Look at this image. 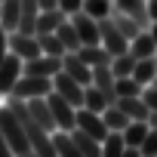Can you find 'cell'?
<instances>
[{
    "label": "cell",
    "instance_id": "obj_1",
    "mask_svg": "<svg viewBox=\"0 0 157 157\" xmlns=\"http://www.w3.org/2000/svg\"><path fill=\"white\" fill-rule=\"evenodd\" d=\"M0 129H3V136H6V142H10V148H13V154H16V157H28V154H31L28 132H25L22 120L13 114V108H10V105H6V108H0Z\"/></svg>",
    "mask_w": 157,
    "mask_h": 157
},
{
    "label": "cell",
    "instance_id": "obj_2",
    "mask_svg": "<svg viewBox=\"0 0 157 157\" xmlns=\"http://www.w3.org/2000/svg\"><path fill=\"white\" fill-rule=\"evenodd\" d=\"M49 93H52V77H37V74H22L13 86V96L25 102L37 96H49Z\"/></svg>",
    "mask_w": 157,
    "mask_h": 157
},
{
    "label": "cell",
    "instance_id": "obj_3",
    "mask_svg": "<svg viewBox=\"0 0 157 157\" xmlns=\"http://www.w3.org/2000/svg\"><path fill=\"white\" fill-rule=\"evenodd\" d=\"M46 102H49V108H52L56 126H59V129H68V132H71V129L77 126V108H74V105H71V102H68V99H65L62 93H56V90H52V93L46 96Z\"/></svg>",
    "mask_w": 157,
    "mask_h": 157
},
{
    "label": "cell",
    "instance_id": "obj_4",
    "mask_svg": "<svg viewBox=\"0 0 157 157\" xmlns=\"http://www.w3.org/2000/svg\"><path fill=\"white\" fill-rule=\"evenodd\" d=\"M52 90L56 93H62L74 108H83V96H86V86L80 83V80H74V77L68 74V71H59L56 77H52Z\"/></svg>",
    "mask_w": 157,
    "mask_h": 157
},
{
    "label": "cell",
    "instance_id": "obj_5",
    "mask_svg": "<svg viewBox=\"0 0 157 157\" xmlns=\"http://www.w3.org/2000/svg\"><path fill=\"white\" fill-rule=\"evenodd\" d=\"M99 28H102V46H105L111 56L129 52V37H126L111 19H99Z\"/></svg>",
    "mask_w": 157,
    "mask_h": 157
},
{
    "label": "cell",
    "instance_id": "obj_6",
    "mask_svg": "<svg viewBox=\"0 0 157 157\" xmlns=\"http://www.w3.org/2000/svg\"><path fill=\"white\" fill-rule=\"evenodd\" d=\"M22 71H25V62H22L16 52H6L3 62H0V96H3V93H13V86H16L19 77H22Z\"/></svg>",
    "mask_w": 157,
    "mask_h": 157
},
{
    "label": "cell",
    "instance_id": "obj_7",
    "mask_svg": "<svg viewBox=\"0 0 157 157\" xmlns=\"http://www.w3.org/2000/svg\"><path fill=\"white\" fill-rule=\"evenodd\" d=\"M10 52H16L22 62H28V59H37L43 49H40L37 34H22V31H13V34H10Z\"/></svg>",
    "mask_w": 157,
    "mask_h": 157
},
{
    "label": "cell",
    "instance_id": "obj_8",
    "mask_svg": "<svg viewBox=\"0 0 157 157\" xmlns=\"http://www.w3.org/2000/svg\"><path fill=\"white\" fill-rule=\"evenodd\" d=\"M71 22H74V28H77V34H80V43L83 46H90V43H102V28H99V19H93L90 13H74L71 16Z\"/></svg>",
    "mask_w": 157,
    "mask_h": 157
},
{
    "label": "cell",
    "instance_id": "obj_9",
    "mask_svg": "<svg viewBox=\"0 0 157 157\" xmlns=\"http://www.w3.org/2000/svg\"><path fill=\"white\" fill-rule=\"evenodd\" d=\"M77 129H83V132H90L93 139H105L111 129L105 126V120H102V114L99 111H90V108H77Z\"/></svg>",
    "mask_w": 157,
    "mask_h": 157
},
{
    "label": "cell",
    "instance_id": "obj_10",
    "mask_svg": "<svg viewBox=\"0 0 157 157\" xmlns=\"http://www.w3.org/2000/svg\"><path fill=\"white\" fill-rule=\"evenodd\" d=\"M62 71H68L74 80H80L83 86H90V83H93V65H86L80 56L74 52V49H68V52L62 56Z\"/></svg>",
    "mask_w": 157,
    "mask_h": 157
},
{
    "label": "cell",
    "instance_id": "obj_11",
    "mask_svg": "<svg viewBox=\"0 0 157 157\" xmlns=\"http://www.w3.org/2000/svg\"><path fill=\"white\" fill-rule=\"evenodd\" d=\"M59 71H62V56H46V52H40L37 59H28V62H25V71H22V74L56 77Z\"/></svg>",
    "mask_w": 157,
    "mask_h": 157
},
{
    "label": "cell",
    "instance_id": "obj_12",
    "mask_svg": "<svg viewBox=\"0 0 157 157\" xmlns=\"http://www.w3.org/2000/svg\"><path fill=\"white\" fill-rule=\"evenodd\" d=\"M28 111H31V117H34L46 132H56V129H59V126H56V117H52V108H49V102H46V96L28 99Z\"/></svg>",
    "mask_w": 157,
    "mask_h": 157
},
{
    "label": "cell",
    "instance_id": "obj_13",
    "mask_svg": "<svg viewBox=\"0 0 157 157\" xmlns=\"http://www.w3.org/2000/svg\"><path fill=\"white\" fill-rule=\"evenodd\" d=\"M114 83H117V74L111 71V65H93V86H99L111 102H117Z\"/></svg>",
    "mask_w": 157,
    "mask_h": 157
},
{
    "label": "cell",
    "instance_id": "obj_14",
    "mask_svg": "<svg viewBox=\"0 0 157 157\" xmlns=\"http://www.w3.org/2000/svg\"><path fill=\"white\" fill-rule=\"evenodd\" d=\"M117 105L126 111L129 120H148V117H151V108H148V102H145L142 96H120Z\"/></svg>",
    "mask_w": 157,
    "mask_h": 157
},
{
    "label": "cell",
    "instance_id": "obj_15",
    "mask_svg": "<svg viewBox=\"0 0 157 157\" xmlns=\"http://www.w3.org/2000/svg\"><path fill=\"white\" fill-rule=\"evenodd\" d=\"M52 145H56L59 157H83V151L77 148V142H74V136L68 129H56L52 132Z\"/></svg>",
    "mask_w": 157,
    "mask_h": 157
},
{
    "label": "cell",
    "instance_id": "obj_16",
    "mask_svg": "<svg viewBox=\"0 0 157 157\" xmlns=\"http://www.w3.org/2000/svg\"><path fill=\"white\" fill-rule=\"evenodd\" d=\"M129 52H132L136 59H151V56L157 52V40L151 37V31H148V28L129 40Z\"/></svg>",
    "mask_w": 157,
    "mask_h": 157
},
{
    "label": "cell",
    "instance_id": "obj_17",
    "mask_svg": "<svg viewBox=\"0 0 157 157\" xmlns=\"http://www.w3.org/2000/svg\"><path fill=\"white\" fill-rule=\"evenodd\" d=\"M62 22H68V13H65L62 6H56V10H43L40 19H37V34H49V31H56Z\"/></svg>",
    "mask_w": 157,
    "mask_h": 157
},
{
    "label": "cell",
    "instance_id": "obj_18",
    "mask_svg": "<svg viewBox=\"0 0 157 157\" xmlns=\"http://www.w3.org/2000/svg\"><path fill=\"white\" fill-rule=\"evenodd\" d=\"M19 16H22V0H3L0 3V25L6 31L19 28Z\"/></svg>",
    "mask_w": 157,
    "mask_h": 157
},
{
    "label": "cell",
    "instance_id": "obj_19",
    "mask_svg": "<svg viewBox=\"0 0 157 157\" xmlns=\"http://www.w3.org/2000/svg\"><path fill=\"white\" fill-rule=\"evenodd\" d=\"M77 56H80L86 65H111V52L102 46V43H90V46H80V49H77Z\"/></svg>",
    "mask_w": 157,
    "mask_h": 157
},
{
    "label": "cell",
    "instance_id": "obj_20",
    "mask_svg": "<svg viewBox=\"0 0 157 157\" xmlns=\"http://www.w3.org/2000/svg\"><path fill=\"white\" fill-rule=\"evenodd\" d=\"M102 120H105V126L111 129V132H123L126 129V123H129V117H126V111L114 102V105H108L105 111H102Z\"/></svg>",
    "mask_w": 157,
    "mask_h": 157
},
{
    "label": "cell",
    "instance_id": "obj_21",
    "mask_svg": "<svg viewBox=\"0 0 157 157\" xmlns=\"http://www.w3.org/2000/svg\"><path fill=\"white\" fill-rule=\"evenodd\" d=\"M71 136H74V142H77V148L83 151V157H102V142L99 139H93L90 132H83V129H71Z\"/></svg>",
    "mask_w": 157,
    "mask_h": 157
},
{
    "label": "cell",
    "instance_id": "obj_22",
    "mask_svg": "<svg viewBox=\"0 0 157 157\" xmlns=\"http://www.w3.org/2000/svg\"><path fill=\"white\" fill-rule=\"evenodd\" d=\"M148 120H129L126 123V129H123V139H126V145H132V148H142V142H145V136H148Z\"/></svg>",
    "mask_w": 157,
    "mask_h": 157
},
{
    "label": "cell",
    "instance_id": "obj_23",
    "mask_svg": "<svg viewBox=\"0 0 157 157\" xmlns=\"http://www.w3.org/2000/svg\"><path fill=\"white\" fill-rule=\"evenodd\" d=\"M132 77L142 83V86H148L154 77H157V56H151V59H139L136 62V71H132Z\"/></svg>",
    "mask_w": 157,
    "mask_h": 157
},
{
    "label": "cell",
    "instance_id": "obj_24",
    "mask_svg": "<svg viewBox=\"0 0 157 157\" xmlns=\"http://www.w3.org/2000/svg\"><path fill=\"white\" fill-rule=\"evenodd\" d=\"M108 105H114V102H111L99 86H93V83H90V86H86V96H83V108H90V111H99V114H102Z\"/></svg>",
    "mask_w": 157,
    "mask_h": 157
},
{
    "label": "cell",
    "instance_id": "obj_25",
    "mask_svg": "<svg viewBox=\"0 0 157 157\" xmlns=\"http://www.w3.org/2000/svg\"><path fill=\"white\" fill-rule=\"evenodd\" d=\"M123 151H126L123 132H108L102 139V157H123Z\"/></svg>",
    "mask_w": 157,
    "mask_h": 157
},
{
    "label": "cell",
    "instance_id": "obj_26",
    "mask_svg": "<svg viewBox=\"0 0 157 157\" xmlns=\"http://www.w3.org/2000/svg\"><path fill=\"white\" fill-rule=\"evenodd\" d=\"M56 34H59V40L65 43V49H74V52H77V49L83 46V43H80V34H77V28H74V22H71V19H68V22H62V25L56 28Z\"/></svg>",
    "mask_w": 157,
    "mask_h": 157
},
{
    "label": "cell",
    "instance_id": "obj_27",
    "mask_svg": "<svg viewBox=\"0 0 157 157\" xmlns=\"http://www.w3.org/2000/svg\"><path fill=\"white\" fill-rule=\"evenodd\" d=\"M136 62H139V59H136L132 52H120V56L111 59V71H114L117 77H129V74L136 71Z\"/></svg>",
    "mask_w": 157,
    "mask_h": 157
},
{
    "label": "cell",
    "instance_id": "obj_28",
    "mask_svg": "<svg viewBox=\"0 0 157 157\" xmlns=\"http://www.w3.org/2000/svg\"><path fill=\"white\" fill-rule=\"evenodd\" d=\"M37 40H40V49H43L46 56H65V52H68L56 31H49V34H37Z\"/></svg>",
    "mask_w": 157,
    "mask_h": 157
},
{
    "label": "cell",
    "instance_id": "obj_29",
    "mask_svg": "<svg viewBox=\"0 0 157 157\" xmlns=\"http://www.w3.org/2000/svg\"><path fill=\"white\" fill-rule=\"evenodd\" d=\"M114 10V0H83V13H90L93 19H108Z\"/></svg>",
    "mask_w": 157,
    "mask_h": 157
},
{
    "label": "cell",
    "instance_id": "obj_30",
    "mask_svg": "<svg viewBox=\"0 0 157 157\" xmlns=\"http://www.w3.org/2000/svg\"><path fill=\"white\" fill-rule=\"evenodd\" d=\"M142 83L136 80V77L129 74V77H117V83H114V93H117V99L120 96H142Z\"/></svg>",
    "mask_w": 157,
    "mask_h": 157
},
{
    "label": "cell",
    "instance_id": "obj_31",
    "mask_svg": "<svg viewBox=\"0 0 157 157\" xmlns=\"http://www.w3.org/2000/svg\"><path fill=\"white\" fill-rule=\"evenodd\" d=\"M142 154H145V157H157V129H154V126L148 129V136H145V142H142Z\"/></svg>",
    "mask_w": 157,
    "mask_h": 157
},
{
    "label": "cell",
    "instance_id": "obj_32",
    "mask_svg": "<svg viewBox=\"0 0 157 157\" xmlns=\"http://www.w3.org/2000/svg\"><path fill=\"white\" fill-rule=\"evenodd\" d=\"M145 3V0H114V10H120V13H126V16H132L139 6Z\"/></svg>",
    "mask_w": 157,
    "mask_h": 157
},
{
    "label": "cell",
    "instance_id": "obj_33",
    "mask_svg": "<svg viewBox=\"0 0 157 157\" xmlns=\"http://www.w3.org/2000/svg\"><path fill=\"white\" fill-rule=\"evenodd\" d=\"M142 99L148 102V108H151V111H157V86H154V83H148V86L142 90Z\"/></svg>",
    "mask_w": 157,
    "mask_h": 157
},
{
    "label": "cell",
    "instance_id": "obj_34",
    "mask_svg": "<svg viewBox=\"0 0 157 157\" xmlns=\"http://www.w3.org/2000/svg\"><path fill=\"white\" fill-rule=\"evenodd\" d=\"M59 6H62L68 16H74V13H80V10H83V0H59Z\"/></svg>",
    "mask_w": 157,
    "mask_h": 157
},
{
    "label": "cell",
    "instance_id": "obj_35",
    "mask_svg": "<svg viewBox=\"0 0 157 157\" xmlns=\"http://www.w3.org/2000/svg\"><path fill=\"white\" fill-rule=\"evenodd\" d=\"M10 52V31L0 25V62H3V56Z\"/></svg>",
    "mask_w": 157,
    "mask_h": 157
},
{
    "label": "cell",
    "instance_id": "obj_36",
    "mask_svg": "<svg viewBox=\"0 0 157 157\" xmlns=\"http://www.w3.org/2000/svg\"><path fill=\"white\" fill-rule=\"evenodd\" d=\"M145 6H148V16H151V22H157V0H145Z\"/></svg>",
    "mask_w": 157,
    "mask_h": 157
},
{
    "label": "cell",
    "instance_id": "obj_37",
    "mask_svg": "<svg viewBox=\"0 0 157 157\" xmlns=\"http://www.w3.org/2000/svg\"><path fill=\"white\" fill-rule=\"evenodd\" d=\"M123 157H145V154H142V148H132V145H126Z\"/></svg>",
    "mask_w": 157,
    "mask_h": 157
},
{
    "label": "cell",
    "instance_id": "obj_38",
    "mask_svg": "<svg viewBox=\"0 0 157 157\" xmlns=\"http://www.w3.org/2000/svg\"><path fill=\"white\" fill-rule=\"evenodd\" d=\"M37 3H40V13H43V10H56L59 0H37Z\"/></svg>",
    "mask_w": 157,
    "mask_h": 157
},
{
    "label": "cell",
    "instance_id": "obj_39",
    "mask_svg": "<svg viewBox=\"0 0 157 157\" xmlns=\"http://www.w3.org/2000/svg\"><path fill=\"white\" fill-rule=\"evenodd\" d=\"M148 126H154V129H157V111H151V117H148Z\"/></svg>",
    "mask_w": 157,
    "mask_h": 157
},
{
    "label": "cell",
    "instance_id": "obj_40",
    "mask_svg": "<svg viewBox=\"0 0 157 157\" xmlns=\"http://www.w3.org/2000/svg\"><path fill=\"white\" fill-rule=\"evenodd\" d=\"M148 31H151V37L157 40V22H151V28H148Z\"/></svg>",
    "mask_w": 157,
    "mask_h": 157
},
{
    "label": "cell",
    "instance_id": "obj_41",
    "mask_svg": "<svg viewBox=\"0 0 157 157\" xmlns=\"http://www.w3.org/2000/svg\"><path fill=\"white\" fill-rule=\"evenodd\" d=\"M28 157H40V154H34V151H31V154H28Z\"/></svg>",
    "mask_w": 157,
    "mask_h": 157
},
{
    "label": "cell",
    "instance_id": "obj_42",
    "mask_svg": "<svg viewBox=\"0 0 157 157\" xmlns=\"http://www.w3.org/2000/svg\"><path fill=\"white\" fill-rule=\"evenodd\" d=\"M0 3H3V0H0Z\"/></svg>",
    "mask_w": 157,
    "mask_h": 157
}]
</instances>
